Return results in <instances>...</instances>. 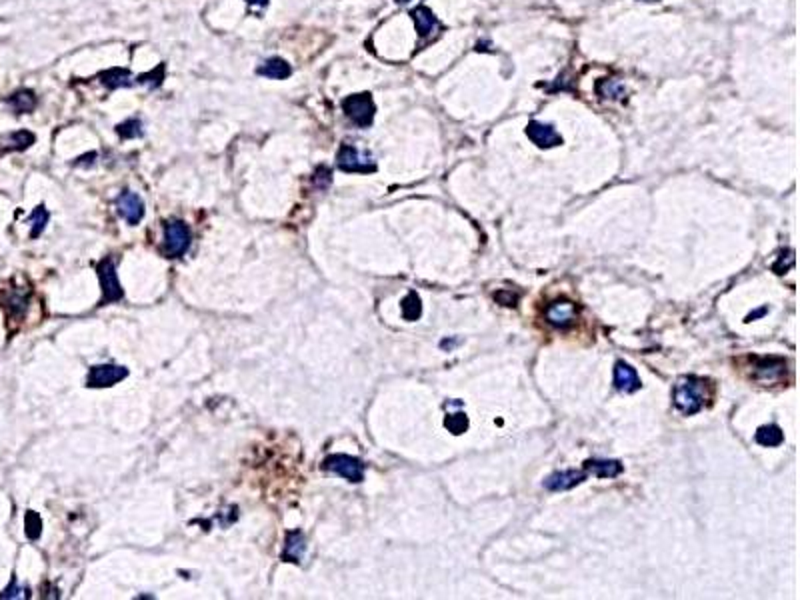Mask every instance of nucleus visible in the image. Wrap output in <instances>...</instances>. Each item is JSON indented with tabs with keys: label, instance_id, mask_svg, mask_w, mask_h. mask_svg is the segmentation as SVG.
<instances>
[{
	"label": "nucleus",
	"instance_id": "nucleus-34",
	"mask_svg": "<svg viewBox=\"0 0 800 600\" xmlns=\"http://www.w3.org/2000/svg\"><path fill=\"white\" fill-rule=\"evenodd\" d=\"M644 2H656V0H644Z\"/></svg>",
	"mask_w": 800,
	"mask_h": 600
},
{
	"label": "nucleus",
	"instance_id": "nucleus-33",
	"mask_svg": "<svg viewBox=\"0 0 800 600\" xmlns=\"http://www.w3.org/2000/svg\"><path fill=\"white\" fill-rule=\"evenodd\" d=\"M397 2H408V0H397Z\"/></svg>",
	"mask_w": 800,
	"mask_h": 600
},
{
	"label": "nucleus",
	"instance_id": "nucleus-20",
	"mask_svg": "<svg viewBox=\"0 0 800 600\" xmlns=\"http://www.w3.org/2000/svg\"><path fill=\"white\" fill-rule=\"evenodd\" d=\"M8 105L13 106V110L18 114H24V112H32L36 108V96L34 92L29 89L16 90L15 94L8 98Z\"/></svg>",
	"mask_w": 800,
	"mask_h": 600
},
{
	"label": "nucleus",
	"instance_id": "nucleus-25",
	"mask_svg": "<svg viewBox=\"0 0 800 600\" xmlns=\"http://www.w3.org/2000/svg\"><path fill=\"white\" fill-rule=\"evenodd\" d=\"M24 532L30 540H36L43 534V518L34 510H29L24 516Z\"/></svg>",
	"mask_w": 800,
	"mask_h": 600
},
{
	"label": "nucleus",
	"instance_id": "nucleus-4",
	"mask_svg": "<svg viewBox=\"0 0 800 600\" xmlns=\"http://www.w3.org/2000/svg\"><path fill=\"white\" fill-rule=\"evenodd\" d=\"M336 165L342 172H374L376 163L372 160L371 152H362L353 144H342L339 154H336Z\"/></svg>",
	"mask_w": 800,
	"mask_h": 600
},
{
	"label": "nucleus",
	"instance_id": "nucleus-31",
	"mask_svg": "<svg viewBox=\"0 0 800 600\" xmlns=\"http://www.w3.org/2000/svg\"><path fill=\"white\" fill-rule=\"evenodd\" d=\"M764 313H766V308H762V310H758V313H755V315L746 316V322H750V320H753V318H756V316H762V315H764Z\"/></svg>",
	"mask_w": 800,
	"mask_h": 600
},
{
	"label": "nucleus",
	"instance_id": "nucleus-11",
	"mask_svg": "<svg viewBox=\"0 0 800 600\" xmlns=\"http://www.w3.org/2000/svg\"><path fill=\"white\" fill-rule=\"evenodd\" d=\"M586 477H588L586 470H561V472L550 474L549 479L545 480V488H549L552 493L570 490V488H575L577 484L584 482Z\"/></svg>",
	"mask_w": 800,
	"mask_h": 600
},
{
	"label": "nucleus",
	"instance_id": "nucleus-28",
	"mask_svg": "<svg viewBox=\"0 0 800 600\" xmlns=\"http://www.w3.org/2000/svg\"><path fill=\"white\" fill-rule=\"evenodd\" d=\"M164 70H166V66H164V64H158V66H156V70H150L149 75L138 76L136 80H138L140 84H149L150 89H156V87H161V84H163Z\"/></svg>",
	"mask_w": 800,
	"mask_h": 600
},
{
	"label": "nucleus",
	"instance_id": "nucleus-1",
	"mask_svg": "<svg viewBox=\"0 0 800 600\" xmlns=\"http://www.w3.org/2000/svg\"><path fill=\"white\" fill-rule=\"evenodd\" d=\"M709 398H711L709 380H704L700 376H682L676 382L674 394H672L674 406L684 417H692V414L700 412Z\"/></svg>",
	"mask_w": 800,
	"mask_h": 600
},
{
	"label": "nucleus",
	"instance_id": "nucleus-14",
	"mask_svg": "<svg viewBox=\"0 0 800 600\" xmlns=\"http://www.w3.org/2000/svg\"><path fill=\"white\" fill-rule=\"evenodd\" d=\"M584 470L588 474H594L598 479H614L623 472V463L621 460H605V458H593L584 463Z\"/></svg>",
	"mask_w": 800,
	"mask_h": 600
},
{
	"label": "nucleus",
	"instance_id": "nucleus-22",
	"mask_svg": "<svg viewBox=\"0 0 800 600\" xmlns=\"http://www.w3.org/2000/svg\"><path fill=\"white\" fill-rule=\"evenodd\" d=\"M101 80H103L104 87H108V89H120V87H131L133 84V76H131V73L128 70H124V68H110V70H106V73H103L101 75Z\"/></svg>",
	"mask_w": 800,
	"mask_h": 600
},
{
	"label": "nucleus",
	"instance_id": "nucleus-21",
	"mask_svg": "<svg viewBox=\"0 0 800 600\" xmlns=\"http://www.w3.org/2000/svg\"><path fill=\"white\" fill-rule=\"evenodd\" d=\"M36 136L29 133V130H16L10 133L2 138V149L4 150H24L29 149L30 144H34Z\"/></svg>",
	"mask_w": 800,
	"mask_h": 600
},
{
	"label": "nucleus",
	"instance_id": "nucleus-3",
	"mask_svg": "<svg viewBox=\"0 0 800 600\" xmlns=\"http://www.w3.org/2000/svg\"><path fill=\"white\" fill-rule=\"evenodd\" d=\"M191 240H193V234H191V228L186 226V223H182V220L166 223L163 244L164 255L170 256V258L186 255V250L191 248Z\"/></svg>",
	"mask_w": 800,
	"mask_h": 600
},
{
	"label": "nucleus",
	"instance_id": "nucleus-30",
	"mask_svg": "<svg viewBox=\"0 0 800 600\" xmlns=\"http://www.w3.org/2000/svg\"><path fill=\"white\" fill-rule=\"evenodd\" d=\"M18 592H20V588H16V580H13V585L8 586V588L0 594V599H18V597H20Z\"/></svg>",
	"mask_w": 800,
	"mask_h": 600
},
{
	"label": "nucleus",
	"instance_id": "nucleus-18",
	"mask_svg": "<svg viewBox=\"0 0 800 600\" xmlns=\"http://www.w3.org/2000/svg\"><path fill=\"white\" fill-rule=\"evenodd\" d=\"M4 308L10 318H22L29 308V292L27 290H10L4 299Z\"/></svg>",
	"mask_w": 800,
	"mask_h": 600
},
{
	"label": "nucleus",
	"instance_id": "nucleus-13",
	"mask_svg": "<svg viewBox=\"0 0 800 600\" xmlns=\"http://www.w3.org/2000/svg\"><path fill=\"white\" fill-rule=\"evenodd\" d=\"M410 16L415 20L416 32L420 34V38H429L430 34H434L436 30L440 29V22H438L436 15L430 8H427V6H416L415 10L410 13Z\"/></svg>",
	"mask_w": 800,
	"mask_h": 600
},
{
	"label": "nucleus",
	"instance_id": "nucleus-17",
	"mask_svg": "<svg viewBox=\"0 0 800 600\" xmlns=\"http://www.w3.org/2000/svg\"><path fill=\"white\" fill-rule=\"evenodd\" d=\"M258 75L267 76V78L282 80V78H288V76L292 75V68H290V64H288L286 60L279 59V57H272V59L265 60V62L258 66Z\"/></svg>",
	"mask_w": 800,
	"mask_h": 600
},
{
	"label": "nucleus",
	"instance_id": "nucleus-26",
	"mask_svg": "<svg viewBox=\"0 0 800 600\" xmlns=\"http://www.w3.org/2000/svg\"><path fill=\"white\" fill-rule=\"evenodd\" d=\"M29 220H30V223H32V230H30V237H32V239H36V237H40V232L45 230L46 223H48V212H46L45 207H38V209L34 210V212L30 214Z\"/></svg>",
	"mask_w": 800,
	"mask_h": 600
},
{
	"label": "nucleus",
	"instance_id": "nucleus-23",
	"mask_svg": "<svg viewBox=\"0 0 800 600\" xmlns=\"http://www.w3.org/2000/svg\"><path fill=\"white\" fill-rule=\"evenodd\" d=\"M400 308H402L404 320H410V322H413V320H418L420 315H422V302H420V297H418L416 292H410L406 299L402 300Z\"/></svg>",
	"mask_w": 800,
	"mask_h": 600
},
{
	"label": "nucleus",
	"instance_id": "nucleus-6",
	"mask_svg": "<svg viewBox=\"0 0 800 600\" xmlns=\"http://www.w3.org/2000/svg\"><path fill=\"white\" fill-rule=\"evenodd\" d=\"M98 280H101V288H103V300L101 304H110V302H119L124 297L122 292V286L119 283V274H117V267L110 258H104L98 264Z\"/></svg>",
	"mask_w": 800,
	"mask_h": 600
},
{
	"label": "nucleus",
	"instance_id": "nucleus-32",
	"mask_svg": "<svg viewBox=\"0 0 800 600\" xmlns=\"http://www.w3.org/2000/svg\"><path fill=\"white\" fill-rule=\"evenodd\" d=\"M249 4H254V6H265L268 0H246Z\"/></svg>",
	"mask_w": 800,
	"mask_h": 600
},
{
	"label": "nucleus",
	"instance_id": "nucleus-27",
	"mask_svg": "<svg viewBox=\"0 0 800 600\" xmlns=\"http://www.w3.org/2000/svg\"><path fill=\"white\" fill-rule=\"evenodd\" d=\"M117 133L122 138H138V136H142V122L138 119L124 120L122 124L117 126Z\"/></svg>",
	"mask_w": 800,
	"mask_h": 600
},
{
	"label": "nucleus",
	"instance_id": "nucleus-29",
	"mask_svg": "<svg viewBox=\"0 0 800 600\" xmlns=\"http://www.w3.org/2000/svg\"><path fill=\"white\" fill-rule=\"evenodd\" d=\"M312 182H314V186H318V188H326V186L332 182V172H330V168H326V166H318V168H316V172H314V179H312Z\"/></svg>",
	"mask_w": 800,
	"mask_h": 600
},
{
	"label": "nucleus",
	"instance_id": "nucleus-15",
	"mask_svg": "<svg viewBox=\"0 0 800 600\" xmlns=\"http://www.w3.org/2000/svg\"><path fill=\"white\" fill-rule=\"evenodd\" d=\"M306 553V540L300 530H292L286 534L284 550H282V560L286 562H300L302 556Z\"/></svg>",
	"mask_w": 800,
	"mask_h": 600
},
{
	"label": "nucleus",
	"instance_id": "nucleus-10",
	"mask_svg": "<svg viewBox=\"0 0 800 600\" xmlns=\"http://www.w3.org/2000/svg\"><path fill=\"white\" fill-rule=\"evenodd\" d=\"M117 209H119L120 216H122L128 225L134 226L138 225V223L142 220V216H145V200L136 195V193L126 190V193H122V195L117 198Z\"/></svg>",
	"mask_w": 800,
	"mask_h": 600
},
{
	"label": "nucleus",
	"instance_id": "nucleus-12",
	"mask_svg": "<svg viewBox=\"0 0 800 600\" xmlns=\"http://www.w3.org/2000/svg\"><path fill=\"white\" fill-rule=\"evenodd\" d=\"M640 387H642V382H640V376L637 375V370L630 364L618 360L614 364V389L621 390L624 394H632V392L640 390Z\"/></svg>",
	"mask_w": 800,
	"mask_h": 600
},
{
	"label": "nucleus",
	"instance_id": "nucleus-5",
	"mask_svg": "<svg viewBox=\"0 0 800 600\" xmlns=\"http://www.w3.org/2000/svg\"><path fill=\"white\" fill-rule=\"evenodd\" d=\"M323 468L330 470V472H336L339 477L350 480V482H362L364 480V465L350 454H330L325 458Z\"/></svg>",
	"mask_w": 800,
	"mask_h": 600
},
{
	"label": "nucleus",
	"instance_id": "nucleus-16",
	"mask_svg": "<svg viewBox=\"0 0 800 600\" xmlns=\"http://www.w3.org/2000/svg\"><path fill=\"white\" fill-rule=\"evenodd\" d=\"M756 368V378L764 380V382H772V380H778L780 376L785 375L786 362L783 359H758Z\"/></svg>",
	"mask_w": 800,
	"mask_h": 600
},
{
	"label": "nucleus",
	"instance_id": "nucleus-7",
	"mask_svg": "<svg viewBox=\"0 0 800 600\" xmlns=\"http://www.w3.org/2000/svg\"><path fill=\"white\" fill-rule=\"evenodd\" d=\"M128 376V368L119 366V364H96L92 366L87 378V387L90 389H106L114 387L117 382L124 380Z\"/></svg>",
	"mask_w": 800,
	"mask_h": 600
},
{
	"label": "nucleus",
	"instance_id": "nucleus-8",
	"mask_svg": "<svg viewBox=\"0 0 800 600\" xmlns=\"http://www.w3.org/2000/svg\"><path fill=\"white\" fill-rule=\"evenodd\" d=\"M578 315V306L572 300H554L545 308V318L547 322L556 327V329H568L575 324Z\"/></svg>",
	"mask_w": 800,
	"mask_h": 600
},
{
	"label": "nucleus",
	"instance_id": "nucleus-2",
	"mask_svg": "<svg viewBox=\"0 0 800 600\" xmlns=\"http://www.w3.org/2000/svg\"><path fill=\"white\" fill-rule=\"evenodd\" d=\"M342 110L344 114L348 117V120L356 124L358 128H369L374 120V112H376V106L374 100L369 92H362V94H353V96H346L342 100Z\"/></svg>",
	"mask_w": 800,
	"mask_h": 600
},
{
	"label": "nucleus",
	"instance_id": "nucleus-19",
	"mask_svg": "<svg viewBox=\"0 0 800 600\" xmlns=\"http://www.w3.org/2000/svg\"><path fill=\"white\" fill-rule=\"evenodd\" d=\"M755 440L760 447H766V449H774V447H780L785 442V433L780 430V426L776 424H769V426H760L756 430Z\"/></svg>",
	"mask_w": 800,
	"mask_h": 600
},
{
	"label": "nucleus",
	"instance_id": "nucleus-24",
	"mask_svg": "<svg viewBox=\"0 0 800 600\" xmlns=\"http://www.w3.org/2000/svg\"><path fill=\"white\" fill-rule=\"evenodd\" d=\"M445 426L448 428V433H452L454 436L462 435L468 430V417L464 412H452V414H446Z\"/></svg>",
	"mask_w": 800,
	"mask_h": 600
},
{
	"label": "nucleus",
	"instance_id": "nucleus-9",
	"mask_svg": "<svg viewBox=\"0 0 800 600\" xmlns=\"http://www.w3.org/2000/svg\"><path fill=\"white\" fill-rule=\"evenodd\" d=\"M526 136L533 140L538 149H554V147L563 144V136L556 133V128L552 124H545V122H538V120L528 122Z\"/></svg>",
	"mask_w": 800,
	"mask_h": 600
}]
</instances>
